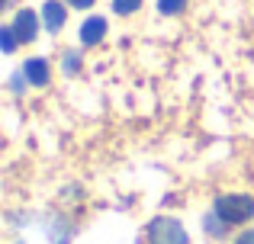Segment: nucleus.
Here are the masks:
<instances>
[{
  "mask_svg": "<svg viewBox=\"0 0 254 244\" xmlns=\"http://www.w3.org/2000/svg\"><path fill=\"white\" fill-rule=\"evenodd\" d=\"M23 225L32 228V238H19L16 244H68L71 241V225L62 222L58 215H45V219L26 215Z\"/></svg>",
  "mask_w": 254,
  "mask_h": 244,
  "instance_id": "nucleus-1",
  "label": "nucleus"
},
{
  "mask_svg": "<svg viewBox=\"0 0 254 244\" xmlns=\"http://www.w3.org/2000/svg\"><path fill=\"white\" fill-rule=\"evenodd\" d=\"M212 212L225 222V225H245V222L254 219V199L245 193H225L216 199Z\"/></svg>",
  "mask_w": 254,
  "mask_h": 244,
  "instance_id": "nucleus-2",
  "label": "nucleus"
},
{
  "mask_svg": "<svg viewBox=\"0 0 254 244\" xmlns=\"http://www.w3.org/2000/svg\"><path fill=\"white\" fill-rule=\"evenodd\" d=\"M145 238H148V244H190L187 228L180 225L177 219H171V215H158V219H151L148 228H145Z\"/></svg>",
  "mask_w": 254,
  "mask_h": 244,
  "instance_id": "nucleus-3",
  "label": "nucleus"
},
{
  "mask_svg": "<svg viewBox=\"0 0 254 244\" xmlns=\"http://www.w3.org/2000/svg\"><path fill=\"white\" fill-rule=\"evenodd\" d=\"M13 32H16L19 42H36V36H39V16L32 10H19L16 19H13Z\"/></svg>",
  "mask_w": 254,
  "mask_h": 244,
  "instance_id": "nucleus-4",
  "label": "nucleus"
},
{
  "mask_svg": "<svg viewBox=\"0 0 254 244\" xmlns=\"http://www.w3.org/2000/svg\"><path fill=\"white\" fill-rule=\"evenodd\" d=\"M23 74H26V84H32V87H45L52 77V68L45 58H29V61L23 64Z\"/></svg>",
  "mask_w": 254,
  "mask_h": 244,
  "instance_id": "nucleus-5",
  "label": "nucleus"
},
{
  "mask_svg": "<svg viewBox=\"0 0 254 244\" xmlns=\"http://www.w3.org/2000/svg\"><path fill=\"white\" fill-rule=\"evenodd\" d=\"M64 19H68V13H64V3H58V0H49V3L42 6V23L49 32H58L64 26Z\"/></svg>",
  "mask_w": 254,
  "mask_h": 244,
  "instance_id": "nucleus-6",
  "label": "nucleus"
},
{
  "mask_svg": "<svg viewBox=\"0 0 254 244\" xmlns=\"http://www.w3.org/2000/svg\"><path fill=\"white\" fill-rule=\"evenodd\" d=\"M103 36H106V19H103V16L84 19V26H81V42H84V45H97Z\"/></svg>",
  "mask_w": 254,
  "mask_h": 244,
  "instance_id": "nucleus-7",
  "label": "nucleus"
},
{
  "mask_svg": "<svg viewBox=\"0 0 254 244\" xmlns=\"http://www.w3.org/2000/svg\"><path fill=\"white\" fill-rule=\"evenodd\" d=\"M229 228H232V225H225V222H222V219H219V215H216V212H209V215H203V232H206V235H212V238H222V235H225V232H229Z\"/></svg>",
  "mask_w": 254,
  "mask_h": 244,
  "instance_id": "nucleus-8",
  "label": "nucleus"
},
{
  "mask_svg": "<svg viewBox=\"0 0 254 244\" xmlns=\"http://www.w3.org/2000/svg\"><path fill=\"white\" fill-rule=\"evenodd\" d=\"M16 42L19 39H16V32H13V26H3V29H0V49L10 55V51L16 49Z\"/></svg>",
  "mask_w": 254,
  "mask_h": 244,
  "instance_id": "nucleus-9",
  "label": "nucleus"
},
{
  "mask_svg": "<svg viewBox=\"0 0 254 244\" xmlns=\"http://www.w3.org/2000/svg\"><path fill=\"white\" fill-rule=\"evenodd\" d=\"M62 68H64V74H77V71H81V55H77V51H64Z\"/></svg>",
  "mask_w": 254,
  "mask_h": 244,
  "instance_id": "nucleus-10",
  "label": "nucleus"
},
{
  "mask_svg": "<svg viewBox=\"0 0 254 244\" xmlns=\"http://www.w3.org/2000/svg\"><path fill=\"white\" fill-rule=\"evenodd\" d=\"M138 6H142V0H113V10H116L119 16H129V13H135Z\"/></svg>",
  "mask_w": 254,
  "mask_h": 244,
  "instance_id": "nucleus-11",
  "label": "nucleus"
},
{
  "mask_svg": "<svg viewBox=\"0 0 254 244\" xmlns=\"http://www.w3.org/2000/svg\"><path fill=\"white\" fill-rule=\"evenodd\" d=\"M187 6V0H158V10L164 13V16H174V13H180Z\"/></svg>",
  "mask_w": 254,
  "mask_h": 244,
  "instance_id": "nucleus-12",
  "label": "nucleus"
},
{
  "mask_svg": "<svg viewBox=\"0 0 254 244\" xmlns=\"http://www.w3.org/2000/svg\"><path fill=\"white\" fill-rule=\"evenodd\" d=\"M23 81H26V74H23V68H19V74L10 81V87H13V94H23Z\"/></svg>",
  "mask_w": 254,
  "mask_h": 244,
  "instance_id": "nucleus-13",
  "label": "nucleus"
},
{
  "mask_svg": "<svg viewBox=\"0 0 254 244\" xmlns=\"http://www.w3.org/2000/svg\"><path fill=\"white\" fill-rule=\"evenodd\" d=\"M68 6H74V10H90L93 0H68Z\"/></svg>",
  "mask_w": 254,
  "mask_h": 244,
  "instance_id": "nucleus-14",
  "label": "nucleus"
},
{
  "mask_svg": "<svg viewBox=\"0 0 254 244\" xmlns=\"http://www.w3.org/2000/svg\"><path fill=\"white\" fill-rule=\"evenodd\" d=\"M235 244H254V228H248L245 235H238V241Z\"/></svg>",
  "mask_w": 254,
  "mask_h": 244,
  "instance_id": "nucleus-15",
  "label": "nucleus"
}]
</instances>
